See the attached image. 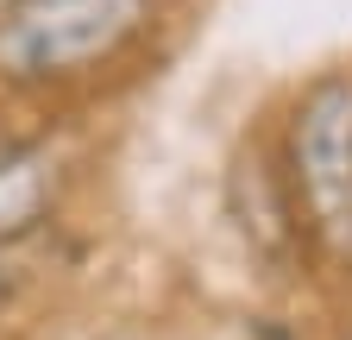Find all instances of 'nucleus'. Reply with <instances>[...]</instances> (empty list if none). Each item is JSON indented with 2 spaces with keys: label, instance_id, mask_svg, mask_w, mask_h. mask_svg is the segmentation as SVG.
I'll return each mask as SVG.
<instances>
[{
  "label": "nucleus",
  "instance_id": "f257e3e1",
  "mask_svg": "<svg viewBox=\"0 0 352 340\" xmlns=\"http://www.w3.org/2000/svg\"><path fill=\"white\" fill-rule=\"evenodd\" d=\"M195 25V0H19L0 13V107L101 126L157 82Z\"/></svg>",
  "mask_w": 352,
  "mask_h": 340
},
{
  "label": "nucleus",
  "instance_id": "f03ea898",
  "mask_svg": "<svg viewBox=\"0 0 352 340\" xmlns=\"http://www.w3.org/2000/svg\"><path fill=\"white\" fill-rule=\"evenodd\" d=\"M277 133V164L296 221L315 252V284L327 303L352 296V57H327L289 76L264 101Z\"/></svg>",
  "mask_w": 352,
  "mask_h": 340
},
{
  "label": "nucleus",
  "instance_id": "7ed1b4c3",
  "mask_svg": "<svg viewBox=\"0 0 352 340\" xmlns=\"http://www.w3.org/2000/svg\"><path fill=\"white\" fill-rule=\"evenodd\" d=\"M220 227L239 246L245 271L271 290V296H321L315 284V252L296 221V202L277 164V133H271V107H258L239 120V133L220 158Z\"/></svg>",
  "mask_w": 352,
  "mask_h": 340
},
{
  "label": "nucleus",
  "instance_id": "20e7f679",
  "mask_svg": "<svg viewBox=\"0 0 352 340\" xmlns=\"http://www.w3.org/2000/svg\"><path fill=\"white\" fill-rule=\"evenodd\" d=\"M95 158L101 133L88 120H19L0 139V252L82 221Z\"/></svg>",
  "mask_w": 352,
  "mask_h": 340
},
{
  "label": "nucleus",
  "instance_id": "39448f33",
  "mask_svg": "<svg viewBox=\"0 0 352 340\" xmlns=\"http://www.w3.org/2000/svg\"><path fill=\"white\" fill-rule=\"evenodd\" d=\"M245 340H327V328H315L308 315H289V309H252Z\"/></svg>",
  "mask_w": 352,
  "mask_h": 340
},
{
  "label": "nucleus",
  "instance_id": "423d86ee",
  "mask_svg": "<svg viewBox=\"0 0 352 340\" xmlns=\"http://www.w3.org/2000/svg\"><path fill=\"white\" fill-rule=\"evenodd\" d=\"M327 340H352V296L346 303H327Z\"/></svg>",
  "mask_w": 352,
  "mask_h": 340
},
{
  "label": "nucleus",
  "instance_id": "0eeeda50",
  "mask_svg": "<svg viewBox=\"0 0 352 340\" xmlns=\"http://www.w3.org/2000/svg\"><path fill=\"white\" fill-rule=\"evenodd\" d=\"M13 126H19V114H7V107H0V139H7V133H13Z\"/></svg>",
  "mask_w": 352,
  "mask_h": 340
},
{
  "label": "nucleus",
  "instance_id": "6e6552de",
  "mask_svg": "<svg viewBox=\"0 0 352 340\" xmlns=\"http://www.w3.org/2000/svg\"><path fill=\"white\" fill-rule=\"evenodd\" d=\"M7 7H19V0H0V13H7Z\"/></svg>",
  "mask_w": 352,
  "mask_h": 340
}]
</instances>
